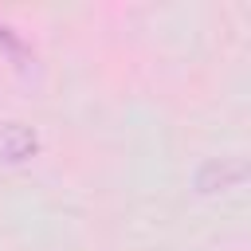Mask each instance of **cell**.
<instances>
[{
    "label": "cell",
    "instance_id": "obj_1",
    "mask_svg": "<svg viewBox=\"0 0 251 251\" xmlns=\"http://www.w3.org/2000/svg\"><path fill=\"white\" fill-rule=\"evenodd\" d=\"M247 180V165L239 157H220V161H204L196 169V192H224Z\"/></svg>",
    "mask_w": 251,
    "mask_h": 251
},
{
    "label": "cell",
    "instance_id": "obj_2",
    "mask_svg": "<svg viewBox=\"0 0 251 251\" xmlns=\"http://www.w3.org/2000/svg\"><path fill=\"white\" fill-rule=\"evenodd\" d=\"M35 153H39V133L31 126H24V122H4L0 126V161L20 165Z\"/></svg>",
    "mask_w": 251,
    "mask_h": 251
},
{
    "label": "cell",
    "instance_id": "obj_3",
    "mask_svg": "<svg viewBox=\"0 0 251 251\" xmlns=\"http://www.w3.org/2000/svg\"><path fill=\"white\" fill-rule=\"evenodd\" d=\"M0 51H4L16 67H31V47H27V43H24L8 24H0Z\"/></svg>",
    "mask_w": 251,
    "mask_h": 251
}]
</instances>
